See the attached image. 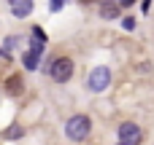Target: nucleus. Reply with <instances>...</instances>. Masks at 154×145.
I'll return each mask as SVG.
<instances>
[{
  "mask_svg": "<svg viewBox=\"0 0 154 145\" xmlns=\"http://www.w3.org/2000/svg\"><path fill=\"white\" fill-rule=\"evenodd\" d=\"M43 48H46V35H43V30H41V27H35V30H32L30 51L24 54V67H27V70H38V59H41Z\"/></svg>",
  "mask_w": 154,
  "mask_h": 145,
  "instance_id": "nucleus-1",
  "label": "nucleus"
},
{
  "mask_svg": "<svg viewBox=\"0 0 154 145\" xmlns=\"http://www.w3.org/2000/svg\"><path fill=\"white\" fill-rule=\"evenodd\" d=\"M89 132H92V121H89V116H73V118H68V124H65V135H68L73 143L87 140Z\"/></svg>",
  "mask_w": 154,
  "mask_h": 145,
  "instance_id": "nucleus-2",
  "label": "nucleus"
},
{
  "mask_svg": "<svg viewBox=\"0 0 154 145\" xmlns=\"http://www.w3.org/2000/svg\"><path fill=\"white\" fill-rule=\"evenodd\" d=\"M108 83H111V70H108V67H103V65H100V67H95V70L87 75V89H89V91H95V94H97V91H103V89H108Z\"/></svg>",
  "mask_w": 154,
  "mask_h": 145,
  "instance_id": "nucleus-3",
  "label": "nucleus"
},
{
  "mask_svg": "<svg viewBox=\"0 0 154 145\" xmlns=\"http://www.w3.org/2000/svg\"><path fill=\"white\" fill-rule=\"evenodd\" d=\"M49 75H51V81H57V83L70 81V75H73V62H70L68 57L54 59V62H51V67H49Z\"/></svg>",
  "mask_w": 154,
  "mask_h": 145,
  "instance_id": "nucleus-4",
  "label": "nucleus"
},
{
  "mask_svg": "<svg viewBox=\"0 0 154 145\" xmlns=\"http://www.w3.org/2000/svg\"><path fill=\"white\" fill-rule=\"evenodd\" d=\"M119 143L122 145H138L143 140V135H141V126L138 124H133V121H125L122 126H119Z\"/></svg>",
  "mask_w": 154,
  "mask_h": 145,
  "instance_id": "nucleus-5",
  "label": "nucleus"
},
{
  "mask_svg": "<svg viewBox=\"0 0 154 145\" xmlns=\"http://www.w3.org/2000/svg\"><path fill=\"white\" fill-rule=\"evenodd\" d=\"M8 5H11V13L16 19H24L32 13V0H8Z\"/></svg>",
  "mask_w": 154,
  "mask_h": 145,
  "instance_id": "nucleus-6",
  "label": "nucleus"
},
{
  "mask_svg": "<svg viewBox=\"0 0 154 145\" xmlns=\"http://www.w3.org/2000/svg\"><path fill=\"white\" fill-rule=\"evenodd\" d=\"M119 8H122L119 3H106V5L100 8V16H103V19H116V16H119Z\"/></svg>",
  "mask_w": 154,
  "mask_h": 145,
  "instance_id": "nucleus-7",
  "label": "nucleus"
},
{
  "mask_svg": "<svg viewBox=\"0 0 154 145\" xmlns=\"http://www.w3.org/2000/svg\"><path fill=\"white\" fill-rule=\"evenodd\" d=\"M5 89H8V94H19L22 89H19V75H14L8 83H5Z\"/></svg>",
  "mask_w": 154,
  "mask_h": 145,
  "instance_id": "nucleus-8",
  "label": "nucleus"
},
{
  "mask_svg": "<svg viewBox=\"0 0 154 145\" xmlns=\"http://www.w3.org/2000/svg\"><path fill=\"white\" fill-rule=\"evenodd\" d=\"M5 137H8V140H16V137H22V129H19V126H11V129L5 132Z\"/></svg>",
  "mask_w": 154,
  "mask_h": 145,
  "instance_id": "nucleus-9",
  "label": "nucleus"
},
{
  "mask_svg": "<svg viewBox=\"0 0 154 145\" xmlns=\"http://www.w3.org/2000/svg\"><path fill=\"white\" fill-rule=\"evenodd\" d=\"M122 27H125V30H135V19H133V16H127V19L122 22Z\"/></svg>",
  "mask_w": 154,
  "mask_h": 145,
  "instance_id": "nucleus-10",
  "label": "nucleus"
},
{
  "mask_svg": "<svg viewBox=\"0 0 154 145\" xmlns=\"http://www.w3.org/2000/svg\"><path fill=\"white\" fill-rule=\"evenodd\" d=\"M65 3H68V0H51V11H60Z\"/></svg>",
  "mask_w": 154,
  "mask_h": 145,
  "instance_id": "nucleus-11",
  "label": "nucleus"
},
{
  "mask_svg": "<svg viewBox=\"0 0 154 145\" xmlns=\"http://www.w3.org/2000/svg\"><path fill=\"white\" fill-rule=\"evenodd\" d=\"M133 3H135V0H119V5H125V8H127V5H133Z\"/></svg>",
  "mask_w": 154,
  "mask_h": 145,
  "instance_id": "nucleus-12",
  "label": "nucleus"
},
{
  "mask_svg": "<svg viewBox=\"0 0 154 145\" xmlns=\"http://www.w3.org/2000/svg\"><path fill=\"white\" fill-rule=\"evenodd\" d=\"M119 145H122V143H119Z\"/></svg>",
  "mask_w": 154,
  "mask_h": 145,
  "instance_id": "nucleus-13",
  "label": "nucleus"
}]
</instances>
